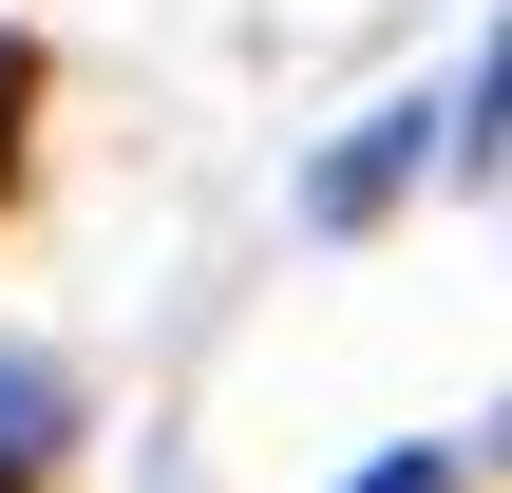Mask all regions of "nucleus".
Segmentation results:
<instances>
[{"mask_svg":"<svg viewBox=\"0 0 512 493\" xmlns=\"http://www.w3.org/2000/svg\"><path fill=\"white\" fill-rule=\"evenodd\" d=\"M418 152H456V171H494V57L456 76V133H437V95H418V114H380L361 152H323V171H304V228H380Z\"/></svg>","mask_w":512,"mask_h":493,"instance_id":"obj_1","label":"nucleus"},{"mask_svg":"<svg viewBox=\"0 0 512 493\" xmlns=\"http://www.w3.org/2000/svg\"><path fill=\"white\" fill-rule=\"evenodd\" d=\"M57 437H76V380H57L38 342H0V493H38V475H57Z\"/></svg>","mask_w":512,"mask_h":493,"instance_id":"obj_2","label":"nucleus"},{"mask_svg":"<svg viewBox=\"0 0 512 493\" xmlns=\"http://www.w3.org/2000/svg\"><path fill=\"white\" fill-rule=\"evenodd\" d=\"M342 493H475V456H456V437H418V456H380V475H342Z\"/></svg>","mask_w":512,"mask_h":493,"instance_id":"obj_3","label":"nucleus"},{"mask_svg":"<svg viewBox=\"0 0 512 493\" xmlns=\"http://www.w3.org/2000/svg\"><path fill=\"white\" fill-rule=\"evenodd\" d=\"M19 114H38V38H0V209H19Z\"/></svg>","mask_w":512,"mask_h":493,"instance_id":"obj_4","label":"nucleus"}]
</instances>
